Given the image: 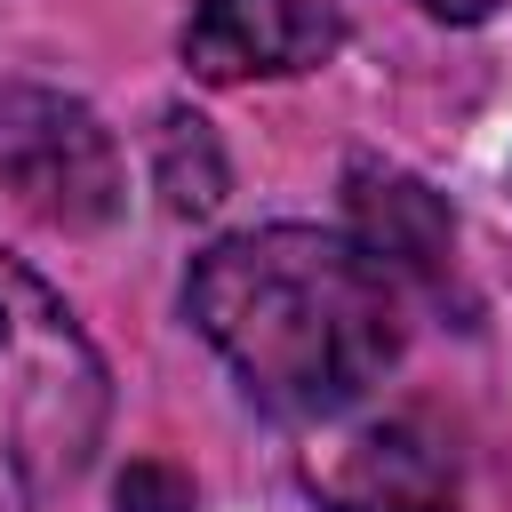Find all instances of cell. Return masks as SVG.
<instances>
[{
    "mask_svg": "<svg viewBox=\"0 0 512 512\" xmlns=\"http://www.w3.org/2000/svg\"><path fill=\"white\" fill-rule=\"evenodd\" d=\"M344 200H352V240L392 280H424V288L456 280V224H448V208L424 176L384 168V160H352Z\"/></svg>",
    "mask_w": 512,
    "mask_h": 512,
    "instance_id": "cell-6",
    "label": "cell"
},
{
    "mask_svg": "<svg viewBox=\"0 0 512 512\" xmlns=\"http://www.w3.org/2000/svg\"><path fill=\"white\" fill-rule=\"evenodd\" d=\"M0 184L24 216L56 224V232H96L128 208V168L112 128L40 80H8L0 88Z\"/></svg>",
    "mask_w": 512,
    "mask_h": 512,
    "instance_id": "cell-3",
    "label": "cell"
},
{
    "mask_svg": "<svg viewBox=\"0 0 512 512\" xmlns=\"http://www.w3.org/2000/svg\"><path fill=\"white\" fill-rule=\"evenodd\" d=\"M184 312L240 392L296 424L368 400L408 336L400 280L352 232L320 224H256L216 240L184 280Z\"/></svg>",
    "mask_w": 512,
    "mask_h": 512,
    "instance_id": "cell-1",
    "label": "cell"
},
{
    "mask_svg": "<svg viewBox=\"0 0 512 512\" xmlns=\"http://www.w3.org/2000/svg\"><path fill=\"white\" fill-rule=\"evenodd\" d=\"M152 176H160L168 208H184V216H208V208L224 200V152H216L208 120H192V112H168V120H160V144H152Z\"/></svg>",
    "mask_w": 512,
    "mask_h": 512,
    "instance_id": "cell-7",
    "label": "cell"
},
{
    "mask_svg": "<svg viewBox=\"0 0 512 512\" xmlns=\"http://www.w3.org/2000/svg\"><path fill=\"white\" fill-rule=\"evenodd\" d=\"M120 512H192V480L168 464H128L120 480Z\"/></svg>",
    "mask_w": 512,
    "mask_h": 512,
    "instance_id": "cell-8",
    "label": "cell"
},
{
    "mask_svg": "<svg viewBox=\"0 0 512 512\" xmlns=\"http://www.w3.org/2000/svg\"><path fill=\"white\" fill-rule=\"evenodd\" d=\"M424 16H448V24H472V16H488L496 0H416Z\"/></svg>",
    "mask_w": 512,
    "mask_h": 512,
    "instance_id": "cell-9",
    "label": "cell"
},
{
    "mask_svg": "<svg viewBox=\"0 0 512 512\" xmlns=\"http://www.w3.org/2000/svg\"><path fill=\"white\" fill-rule=\"evenodd\" d=\"M112 416V376L72 304L0 248V512L56 504Z\"/></svg>",
    "mask_w": 512,
    "mask_h": 512,
    "instance_id": "cell-2",
    "label": "cell"
},
{
    "mask_svg": "<svg viewBox=\"0 0 512 512\" xmlns=\"http://www.w3.org/2000/svg\"><path fill=\"white\" fill-rule=\"evenodd\" d=\"M344 48V24L328 0H192L184 64L200 80H280L312 72Z\"/></svg>",
    "mask_w": 512,
    "mask_h": 512,
    "instance_id": "cell-5",
    "label": "cell"
},
{
    "mask_svg": "<svg viewBox=\"0 0 512 512\" xmlns=\"http://www.w3.org/2000/svg\"><path fill=\"white\" fill-rule=\"evenodd\" d=\"M312 488L328 496V512H464L456 456L424 416H384L344 432L312 464Z\"/></svg>",
    "mask_w": 512,
    "mask_h": 512,
    "instance_id": "cell-4",
    "label": "cell"
}]
</instances>
